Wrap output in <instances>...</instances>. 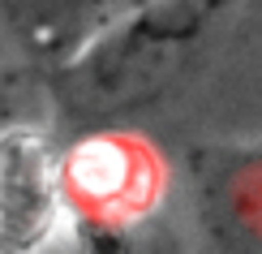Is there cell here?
Listing matches in <instances>:
<instances>
[{
    "label": "cell",
    "instance_id": "7a4b0ae2",
    "mask_svg": "<svg viewBox=\"0 0 262 254\" xmlns=\"http://www.w3.org/2000/svg\"><path fill=\"white\" fill-rule=\"evenodd\" d=\"M64 164L39 125H0V254H43L64 224Z\"/></svg>",
    "mask_w": 262,
    "mask_h": 254
},
{
    "label": "cell",
    "instance_id": "3957f363",
    "mask_svg": "<svg viewBox=\"0 0 262 254\" xmlns=\"http://www.w3.org/2000/svg\"><path fill=\"white\" fill-rule=\"evenodd\" d=\"M121 13V5H0V22L35 61L64 69L99 30Z\"/></svg>",
    "mask_w": 262,
    "mask_h": 254
},
{
    "label": "cell",
    "instance_id": "6da1fadb",
    "mask_svg": "<svg viewBox=\"0 0 262 254\" xmlns=\"http://www.w3.org/2000/svg\"><path fill=\"white\" fill-rule=\"evenodd\" d=\"M220 13L211 0H168V5H121L107 26L56 69V91L73 112H121L159 95L177 73L193 39Z\"/></svg>",
    "mask_w": 262,
    "mask_h": 254
}]
</instances>
